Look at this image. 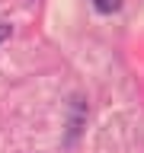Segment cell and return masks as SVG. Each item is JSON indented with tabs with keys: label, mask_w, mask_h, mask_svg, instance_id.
Here are the masks:
<instances>
[{
	"label": "cell",
	"mask_w": 144,
	"mask_h": 153,
	"mask_svg": "<svg viewBox=\"0 0 144 153\" xmlns=\"http://www.w3.org/2000/svg\"><path fill=\"white\" fill-rule=\"evenodd\" d=\"M10 32H13L10 26H0V42H3V38H10Z\"/></svg>",
	"instance_id": "obj_2"
},
{
	"label": "cell",
	"mask_w": 144,
	"mask_h": 153,
	"mask_svg": "<svg viewBox=\"0 0 144 153\" xmlns=\"http://www.w3.org/2000/svg\"><path fill=\"white\" fill-rule=\"evenodd\" d=\"M93 7L99 13H115V10L122 7V0H93Z\"/></svg>",
	"instance_id": "obj_1"
}]
</instances>
